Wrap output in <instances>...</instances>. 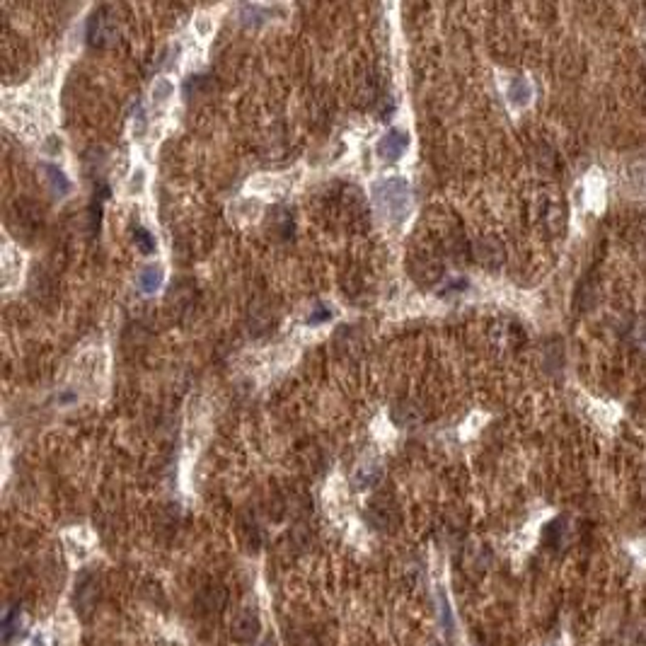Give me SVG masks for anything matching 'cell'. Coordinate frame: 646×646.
Masks as SVG:
<instances>
[{"label":"cell","mask_w":646,"mask_h":646,"mask_svg":"<svg viewBox=\"0 0 646 646\" xmlns=\"http://www.w3.org/2000/svg\"><path fill=\"white\" fill-rule=\"evenodd\" d=\"M332 317V308L327 305H317L313 313L308 315V325H320V322H327Z\"/></svg>","instance_id":"cell-12"},{"label":"cell","mask_w":646,"mask_h":646,"mask_svg":"<svg viewBox=\"0 0 646 646\" xmlns=\"http://www.w3.org/2000/svg\"><path fill=\"white\" fill-rule=\"evenodd\" d=\"M42 172H44L46 184H49V189H51V194H54V196L61 199V196H66V194L70 191V182H68L66 174H63V169H61V167L44 162V165H42Z\"/></svg>","instance_id":"cell-5"},{"label":"cell","mask_w":646,"mask_h":646,"mask_svg":"<svg viewBox=\"0 0 646 646\" xmlns=\"http://www.w3.org/2000/svg\"><path fill=\"white\" fill-rule=\"evenodd\" d=\"M269 10L262 8V5H243L240 8V17H243L247 25H260V22L267 20Z\"/></svg>","instance_id":"cell-9"},{"label":"cell","mask_w":646,"mask_h":646,"mask_svg":"<svg viewBox=\"0 0 646 646\" xmlns=\"http://www.w3.org/2000/svg\"><path fill=\"white\" fill-rule=\"evenodd\" d=\"M162 279H165V274L160 267H145L138 274V289L143 293H155L162 286Z\"/></svg>","instance_id":"cell-7"},{"label":"cell","mask_w":646,"mask_h":646,"mask_svg":"<svg viewBox=\"0 0 646 646\" xmlns=\"http://www.w3.org/2000/svg\"><path fill=\"white\" fill-rule=\"evenodd\" d=\"M508 97L513 104H525L530 99V83L523 78H516L508 87Z\"/></svg>","instance_id":"cell-8"},{"label":"cell","mask_w":646,"mask_h":646,"mask_svg":"<svg viewBox=\"0 0 646 646\" xmlns=\"http://www.w3.org/2000/svg\"><path fill=\"white\" fill-rule=\"evenodd\" d=\"M133 243H136V247L143 252V255H152V252H155V240H152V235L145 230V228H136V230H133Z\"/></svg>","instance_id":"cell-10"},{"label":"cell","mask_w":646,"mask_h":646,"mask_svg":"<svg viewBox=\"0 0 646 646\" xmlns=\"http://www.w3.org/2000/svg\"><path fill=\"white\" fill-rule=\"evenodd\" d=\"M140 184H143V169H138V177H133V182H131V189H140Z\"/></svg>","instance_id":"cell-13"},{"label":"cell","mask_w":646,"mask_h":646,"mask_svg":"<svg viewBox=\"0 0 646 646\" xmlns=\"http://www.w3.org/2000/svg\"><path fill=\"white\" fill-rule=\"evenodd\" d=\"M116 34V22L107 8H99L87 22V39L92 46H107Z\"/></svg>","instance_id":"cell-2"},{"label":"cell","mask_w":646,"mask_h":646,"mask_svg":"<svg viewBox=\"0 0 646 646\" xmlns=\"http://www.w3.org/2000/svg\"><path fill=\"white\" fill-rule=\"evenodd\" d=\"M257 632H260V618H257L252 610H245V613H240L238 618H235L233 634L240 639V642H250V639H255Z\"/></svg>","instance_id":"cell-4"},{"label":"cell","mask_w":646,"mask_h":646,"mask_svg":"<svg viewBox=\"0 0 646 646\" xmlns=\"http://www.w3.org/2000/svg\"><path fill=\"white\" fill-rule=\"evenodd\" d=\"M421 419H424V414H421V409L412 402H399L392 407V421H395L397 426H416Z\"/></svg>","instance_id":"cell-6"},{"label":"cell","mask_w":646,"mask_h":646,"mask_svg":"<svg viewBox=\"0 0 646 646\" xmlns=\"http://www.w3.org/2000/svg\"><path fill=\"white\" fill-rule=\"evenodd\" d=\"M152 95H155L157 102H165V99H167L169 95H172V83H169V80H165V78L155 80V87H152Z\"/></svg>","instance_id":"cell-11"},{"label":"cell","mask_w":646,"mask_h":646,"mask_svg":"<svg viewBox=\"0 0 646 646\" xmlns=\"http://www.w3.org/2000/svg\"><path fill=\"white\" fill-rule=\"evenodd\" d=\"M373 201L380 208V213H385V218L399 223L407 218V211L412 206V189L399 177L380 179L373 184Z\"/></svg>","instance_id":"cell-1"},{"label":"cell","mask_w":646,"mask_h":646,"mask_svg":"<svg viewBox=\"0 0 646 646\" xmlns=\"http://www.w3.org/2000/svg\"><path fill=\"white\" fill-rule=\"evenodd\" d=\"M407 148H409V133L402 131V128H390V131L378 140V155L383 157V160H399Z\"/></svg>","instance_id":"cell-3"}]
</instances>
